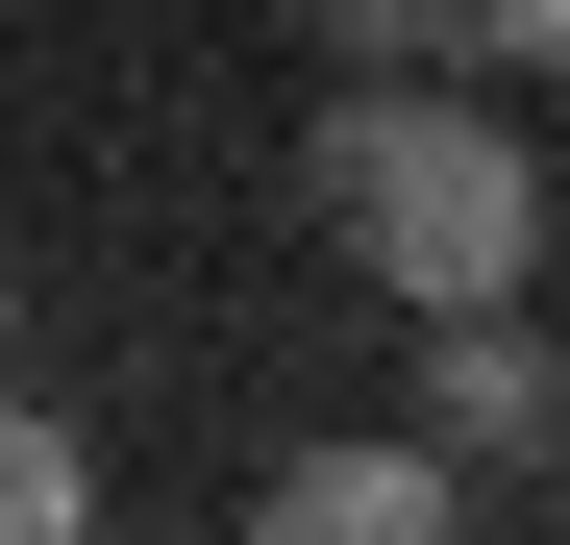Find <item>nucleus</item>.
<instances>
[{"label":"nucleus","instance_id":"nucleus-1","mask_svg":"<svg viewBox=\"0 0 570 545\" xmlns=\"http://www.w3.org/2000/svg\"><path fill=\"white\" fill-rule=\"evenodd\" d=\"M298 174H323V248L372 298H521L546 272V149L497 100H446V75H347V125Z\"/></svg>","mask_w":570,"mask_h":545},{"label":"nucleus","instance_id":"nucleus-2","mask_svg":"<svg viewBox=\"0 0 570 545\" xmlns=\"http://www.w3.org/2000/svg\"><path fill=\"white\" fill-rule=\"evenodd\" d=\"M422 446H446L471 496H497V472H546V446H570V373L521 347V298H422Z\"/></svg>","mask_w":570,"mask_h":545},{"label":"nucleus","instance_id":"nucleus-3","mask_svg":"<svg viewBox=\"0 0 570 545\" xmlns=\"http://www.w3.org/2000/svg\"><path fill=\"white\" fill-rule=\"evenodd\" d=\"M446 521H471L446 446H298L273 472V545H446Z\"/></svg>","mask_w":570,"mask_h":545},{"label":"nucleus","instance_id":"nucleus-4","mask_svg":"<svg viewBox=\"0 0 570 545\" xmlns=\"http://www.w3.org/2000/svg\"><path fill=\"white\" fill-rule=\"evenodd\" d=\"M75 521H100V446L50 397H0V545H75Z\"/></svg>","mask_w":570,"mask_h":545},{"label":"nucleus","instance_id":"nucleus-5","mask_svg":"<svg viewBox=\"0 0 570 545\" xmlns=\"http://www.w3.org/2000/svg\"><path fill=\"white\" fill-rule=\"evenodd\" d=\"M323 50H347V75H446V50H471V0H323Z\"/></svg>","mask_w":570,"mask_h":545},{"label":"nucleus","instance_id":"nucleus-6","mask_svg":"<svg viewBox=\"0 0 570 545\" xmlns=\"http://www.w3.org/2000/svg\"><path fill=\"white\" fill-rule=\"evenodd\" d=\"M471 50H521V75H570V0H471Z\"/></svg>","mask_w":570,"mask_h":545},{"label":"nucleus","instance_id":"nucleus-7","mask_svg":"<svg viewBox=\"0 0 570 545\" xmlns=\"http://www.w3.org/2000/svg\"><path fill=\"white\" fill-rule=\"evenodd\" d=\"M0 323H26V272H0Z\"/></svg>","mask_w":570,"mask_h":545}]
</instances>
